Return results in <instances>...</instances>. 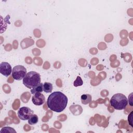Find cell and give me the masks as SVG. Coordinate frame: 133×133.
<instances>
[{
  "label": "cell",
  "mask_w": 133,
  "mask_h": 133,
  "mask_svg": "<svg viewBox=\"0 0 133 133\" xmlns=\"http://www.w3.org/2000/svg\"><path fill=\"white\" fill-rule=\"evenodd\" d=\"M47 104L51 110L56 112H61L66 107L68 98L60 91H54L48 96Z\"/></svg>",
  "instance_id": "obj_1"
},
{
  "label": "cell",
  "mask_w": 133,
  "mask_h": 133,
  "mask_svg": "<svg viewBox=\"0 0 133 133\" xmlns=\"http://www.w3.org/2000/svg\"><path fill=\"white\" fill-rule=\"evenodd\" d=\"M110 102L111 105L114 109L122 110L126 108L128 104V100L124 95L117 93L112 96Z\"/></svg>",
  "instance_id": "obj_2"
},
{
  "label": "cell",
  "mask_w": 133,
  "mask_h": 133,
  "mask_svg": "<svg viewBox=\"0 0 133 133\" xmlns=\"http://www.w3.org/2000/svg\"><path fill=\"white\" fill-rule=\"evenodd\" d=\"M41 83V75L35 71H30L26 73L23 78V84L28 88H32Z\"/></svg>",
  "instance_id": "obj_3"
},
{
  "label": "cell",
  "mask_w": 133,
  "mask_h": 133,
  "mask_svg": "<svg viewBox=\"0 0 133 133\" xmlns=\"http://www.w3.org/2000/svg\"><path fill=\"white\" fill-rule=\"evenodd\" d=\"M26 68L21 65L15 66L12 70V76L14 79L20 81L23 79L26 74Z\"/></svg>",
  "instance_id": "obj_4"
},
{
  "label": "cell",
  "mask_w": 133,
  "mask_h": 133,
  "mask_svg": "<svg viewBox=\"0 0 133 133\" xmlns=\"http://www.w3.org/2000/svg\"><path fill=\"white\" fill-rule=\"evenodd\" d=\"M18 116L21 120H28L29 118L34 114V112L27 107H22L18 111Z\"/></svg>",
  "instance_id": "obj_5"
},
{
  "label": "cell",
  "mask_w": 133,
  "mask_h": 133,
  "mask_svg": "<svg viewBox=\"0 0 133 133\" xmlns=\"http://www.w3.org/2000/svg\"><path fill=\"white\" fill-rule=\"evenodd\" d=\"M12 68L10 64L7 62H2L0 64V73L6 77L9 76L12 73Z\"/></svg>",
  "instance_id": "obj_6"
},
{
  "label": "cell",
  "mask_w": 133,
  "mask_h": 133,
  "mask_svg": "<svg viewBox=\"0 0 133 133\" xmlns=\"http://www.w3.org/2000/svg\"><path fill=\"white\" fill-rule=\"evenodd\" d=\"M32 101L34 104L36 105H41L44 104L45 101V97L41 92L34 94L32 97Z\"/></svg>",
  "instance_id": "obj_7"
},
{
  "label": "cell",
  "mask_w": 133,
  "mask_h": 133,
  "mask_svg": "<svg viewBox=\"0 0 133 133\" xmlns=\"http://www.w3.org/2000/svg\"><path fill=\"white\" fill-rule=\"evenodd\" d=\"M81 99L82 104L86 105L91 101L92 97L89 94H83L81 96Z\"/></svg>",
  "instance_id": "obj_8"
},
{
  "label": "cell",
  "mask_w": 133,
  "mask_h": 133,
  "mask_svg": "<svg viewBox=\"0 0 133 133\" xmlns=\"http://www.w3.org/2000/svg\"><path fill=\"white\" fill-rule=\"evenodd\" d=\"M43 91V84L39 83L37 85L31 88V93L32 94H35L38 92H42Z\"/></svg>",
  "instance_id": "obj_9"
},
{
  "label": "cell",
  "mask_w": 133,
  "mask_h": 133,
  "mask_svg": "<svg viewBox=\"0 0 133 133\" xmlns=\"http://www.w3.org/2000/svg\"><path fill=\"white\" fill-rule=\"evenodd\" d=\"M53 86L51 83L48 82H45L43 84V90L46 93H49L52 91Z\"/></svg>",
  "instance_id": "obj_10"
},
{
  "label": "cell",
  "mask_w": 133,
  "mask_h": 133,
  "mask_svg": "<svg viewBox=\"0 0 133 133\" xmlns=\"http://www.w3.org/2000/svg\"><path fill=\"white\" fill-rule=\"evenodd\" d=\"M38 121V117L37 115L33 114L28 119V123L29 125H33L36 124Z\"/></svg>",
  "instance_id": "obj_11"
},
{
  "label": "cell",
  "mask_w": 133,
  "mask_h": 133,
  "mask_svg": "<svg viewBox=\"0 0 133 133\" xmlns=\"http://www.w3.org/2000/svg\"><path fill=\"white\" fill-rule=\"evenodd\" d=\"M2 132H16V130L10 127H4L0 131V133Z\"/></svg>",
  "instance_id": "obj_12"
},
{
  "label": "cell",
  "mask_w": 133,
  "mask_h": 133,
  "mask_svg": "<svg viewBox=\"0 0 133 133\" xmlns=\"http://www.w3.org/2000/svg\"><path fill=\"white\" fill-rule=\"evenodd\" d=\"M83 84V81L82 79V78L78 76L76 77V79L74 81L73 83V85L75 87H77L78 86H82Z\"/></svg>",
  "instance_id": "obj_13"
},
{
  "label": "cell",
  "mask_w": 133,
  "mask_h": 133,
  "mask_svg": "<svg viewBox=\"0 0 133 133\" xmlns=\"http://www.w3.org/2000/svg\"><path fill=\"white\" fill-rule=\"evenodd\" d=\"M132 117H133V111H131L128 116V122L129 125H130L132 127H133Z\"/></svg>",
  "instance_id": "obj_14"
},
{
  "label": "cell",
  "mask_w": 133,
  "mask_h": 133,
  "mask_svg": "<svg viewBox=\"0 0 133 133\" xmlns=\"http://www.w3.org/2000/svg\"><path fill=\"white\" fill-rule=\"evenodd\" d=\"M132 93H131L129 96H128V101H129V104H130V106L133 105V102H132Z\"/></svg>",
  "instance_id": "obj_15"
}]
</instances>
